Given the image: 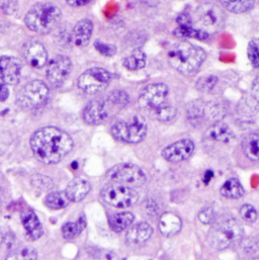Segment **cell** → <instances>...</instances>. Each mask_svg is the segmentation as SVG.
<instances>
[{
  "instance_id": "obj_1",
  "label": "cell",
  "mask_w": 259,
  "mask_h": 260,
  "mask_svg": "<svg viewBox=\"0 0 259 260\" xmlns=\"http://www.w3.org/2000/svg\"><path fill=\"white\" fill-rule=\"evenodd\" d=\"M29 144L35 157L46 164L60 162L73 148L72 138L56 127H45L36 131Z\"/></svg>"
},
{
  "instance_id": "obj_2",
  "label": "cell",
  "mask_w": 259,
  "mask_h": 260,
  "mask_svg": "<svg viewBox=\"0 0 259 260\" xmlns=\"http://www.w3.org/2000/svg\"><path fill=\"white\" fill-rule=\"evenodd\" d=\"M207 58L206 52L189 42L182 41L174 44L168 52V62L177 72L191 76L203 66Z\"/></svg>"
},
{
  "instance_id": "obj_3",
  "label": "cell",
  "mask_w": 259,
  "mask_h": 260,
  "mask_svg": "<svg viewBox=\"0 0 259 260\" xmlns=\"http://www.w3.org/2000/svg\"><path fill=\"white\" fill-rule=\"evenodd\" d=\"M243 236L244 231L241 224L232 217L223 216L218 217L211 225L207 239L212 248L224 250L240 243Z\"/></svg>"
},
{
  "instance_id": "obj_4",
  "label": "cell",
  "mask_w": 259,
  "mask_h": 260,
  "mask_svg": "<svg viewBox=\"0 0 259 260\" xmlns=\"http://www.w3.org/2000/svg\"><path fill=\"white\" fill-rule=\"evenodd\" d=\"M61 17L62 11L57 5L38 3L27 11L24 23L29 30L40 35H47L56 28Z\"/></svg>"
},
{
  "instance_id": "obj_5",
  "label": "cell",
  "mask_w": 259,
  "mask_h": 260,
  "mask_svg": "<svg viewBox=\"0 0 259 260\" xmlns=\"http://www.w3.org/2000/svg\"><path fill=\"white\" fill-rule=\"evenodd\" d=\"M111 133L120 142L137 144L144 140L147 134V124L143 117L136 115L130 121L117 120L112 124Z\"/></svg>"
},
{
  "instance_id": "obj_6",
  "label": "cell",
  "mask_w": 259,
  "mask_h": 260,
  "mask_svg": "<svg viewBox=\"0 0 259 260\" xmlns=\"http://www.w3.org/2000/svg\"><path fill=\"white\" fill-rule=\"evenodd\" d=\"M196 18L201 28L210 32L220 31L226 22V16L222 8L213 2H205L196 10Z\"/></svg>"
},
{
  "instance_id": "obj_7",
  "label": "cell",
  "mask_w": 259,
  "mask_h": 260,
  "mask_svg": "<svg viewBox=\"0 0 259 260\" xmlns=\"http://www.w3.org/2000/svg\"><path fill=\"white\" fill-rule=\"evenodd\" d=\"M49 88L41 80H33L25 84L17 93L16 103L22 109H37L46 104Z\"/></svg>"
},
{
  "instance_id": "obj_8",
  "label": "cell",
  "mask_w": 259,
  "mask_h": 260,
  "mask_svg": "<svg viewBox=\"0 0 259 260\" xmlns=\"http://www.w3.org/2000/svg\"><path fill=\"white\" fill-rule=\"evenodd\" d=\"M114 75L107 69L94 67L83 72L77 79L78 88L87 93L94 94L110 85Z\"/></svg>"
},
{
  "instance_id": "obj_9",
  "label": "cell",
  "mask_w": 259,
  "mask_h": 260,
  "mask_svg": "<svg viewBox=\"0 0 259 260\" xmlns=\"http://www.w3.org/2000/svg\"><path fill=\"white\" fill-rule=\"evenodd\" d=\"M101 194L107 204L120 209L130 208L139 200V194L132 187L115 182L105 186Z\"/></svg>"
},
{
  "instance_id": "obj_10",
  "label": "cell",
  "mask_w": 259,
  "mask_h": 260,
  "mask_svg": "<svg viewBox=\"0 0 259 260\" xmlns=\"http://www.w3.org/2000/svg\"><path fill=\"white\" fill-rule=\"evenodd\" d=\"M108 178L115 183H120L132 188L140 187L146 181L143 170L131 163H122L114 166L108 172Z\"/></svg>"
},
{
  "instance_id": "obj_11",
  "label": "cell",
  "mask_w": 259,
  "mask_h": 260,
  "mask_svg": "<svg viewBox=\"0 0 259 260\" xmlns=\"http://www.w3.org/2000/svg\"><path fill=\"white\" fill-rule=\"evenodd\" d=\"M169 89L163 83L149 84L141 91L139 105L142 109L155 111L167 102Z\"/></svg>"
},
{
  "instance_id": "obj_12",
  "label": "cell",
  "mask_w": 259,
  "mask_h": 260,
  "mask_svg": "<svg viewBox=\"0 0 259 260\" xmlns=\"http://www.w3.org/2000/svg\"><path fill=\"white\" fill-rule=\"evenodd\" d=\"M72 71V62L69 57L59 55L53 58L47 66L46 76L51 85L58 87L63 85Z\"/></svg>"
},
{
  "instance_id": "obj_13",
  "label": "cell",
  "mask_w": 259,
  "mask_h": 260,
  "mask_svg": "<svg viewBox=\"0 0 259 260\" xmlns=\"http://www.w3.org/2000/svg\"><path fill=\"white\" fill-rule=\"evenodd\" d=\"M195 149L196 146L191 140L182 139L167 146L162 151V156L169 162L178 163L187 160L193 154Z\"/></svg>"
},
{
  "instance_id": "obj_14",
  "label": "cell",
  "mask_w": 259,
  "mask_h": 260,
  "mask_svg": "<svg viewBox=\"0 0 259 260\" xmlns=\"http://www.w3.org/2000/svg\"><path fill=\"white\" fill-rule=\"evenodd\" d=\"M24 61L33 68H43L48 63V52L45 46L39 42L31 41L24 44L22 48Z\"/></svg>"
},
{
  "instance_id": "obj_15",
  "label": "cell",
  "mask_w": 259,
  "mask_h": 260,
  "mask_svg": "<svg viewBox=\"0 0 259 260\" xmlns=\"http://www.w3.org/2000/svg\"><path fill=\"white\" fill-rule=\"evenodd\" d=\"M110 116L108 102L93 100L87 104L83 111V120L87 125L99 126L107 121Z\"/></svg>"
},
{
  "instance_id": "obj_16",
  "label": "cell",
  "mask_w": 259,
  "mask_h": 260,
  "mask_svg": "<svg viewBox=\"0 0 259 260\" xmlns=\"http://www.w3.org/2000/svg\"><path fill=\"white\" fill-rule=\"evenodd\" d=\"M21 76V65L13 57L0 56V80L6 85H15Z\"/></svg>"
},
{
  "instance_id": "obj_17",
  "label": "cell",
  "mask_w": 259,
  "mask_h": 260,
  "mask_svg": "<svg viewBox=\"0 0 259 260\" xmlns=\"http://www.w3.org/2000/svg\"><path fill=\"white\" fill-rule=\"evenodd\" d=\"M178 27L174 34L178 38H193L198 40H206L209 38V34L202 28H196L192 26V20L187 13H181L177 17Z\"/></svg>"
},
{
  "instance_id": "obj_18",
  "label": "cell",
  "mask_w": 259,
  "mask_h": 260,
  "mask_svg": "<svg viewBox=\"0 0 259 260\" xmlns=\"http://www.w3.org/2000/svg\"><path fill=\"white\" fill-rule=\"evenodd\" d=\"M93 32V23L90 19L84 18L79 20L72 29L70 35L71 43L77 48L86 47L91 39Z\"/></svg>"
},
{
  "instance_id": "obj_19",
  "label": "cell",
  "mask_w": 259,
  "mask_h": 260,
  "mask_svg": "<svg viewBox=\"0 0 259 260\" xmlns=\"http://www.w3.org/2000/svg\"><path fill=\"white\" fill-rule=\"evenodd\" d=\"M158 227L162 235L165 237H173L181 230L182 222L179 216L174 213L167 212L160 217Z\"/></svg>"
},
{
  "instance_id": "obj_20",
  "label": "cell",
  "mask_w": 259,
  "mask_h": 260,
  "mask_svg": "<svg viewBox=\"0 0 259 260\" xmlns=\"http://www.w3.org/2000/svg\"><path fill=\"white\" fill-rule=\"evenodd\" d=\"M90 191V183L82 178H76L72 180L66 187V194L70 202H81Z\"/></svg>"
},
{
  "instance_id": "obj_21",
  "label": "cell",
  "mask_w": 259,
  "mask_h": 260,
  "mask_svg": "<svg viewBox=\"0 0 259 260\" xmlns=\"http://www.w3.org/2000/svg\"><path fill=\"white\" fill-rule=\"evenodd\" d=\"M153 234V228L146 222L138 223L132 226L127 232L126 238L130 243L142 244L150 239Z\"/></svg>"
},
{
  "instance_id": "obj_22",
  "label": "cell",
  "mask_w": 259,
  "mask_h": 260,
  "mask_svg": "<svg viewBox=\"0 0 259 260\" xmlns=\"http://www.w3.org/2000/svg\"><path fill=\"white\" fill-rule=\"evenodd\" d=\"M22 225L33 240H38L44 234L43 226L34 212H26L21 215Z\"/></svg>"
},
{
  "instance_id": "obj_23",
  "label": "cell",
  "mask_w": 259,
  "mask_h": 260,
  "mask_svg": "<svg viewBox=\"0 0 259 260\" xmlns=\"http://www.w3.org/2000/svg\"><path fill=\"white\" fill-rule=\"evenodd\" d=\"M207 135L210 139L221 142V143H229L234 138V133L231 130V128L222 123V122H216L214 123L207 132Z\"/></svg>"
},
{
  "instance_id": "obj_24",
  "label": "cell",
  "mask_w": 259,
  "mask_h": 260,
  "mask_svg": "<svg viewBox=\"0 0 259 260\" xmlns=\"http://www.w3.org/2000/svg\"><path fill=\"white\" fill-rule=\"evenodd\" d=\"M146 62H147V56L145 52L141 49H136L124 58L123 65L128 70L137 71V70L143 69L146 66Z\"/></svg>"
},
{
  "instance_id": "obj_25",
  "label": "cell",
  "mask_w": 259,
  "mask_h": 260,
  "mask_svg": "<svg viewBox=\"0 0 259 260\" xmlns=\"http://www.w3.org/2000/svg\"><path fill=\"white\" fill-rule=\"evenodd\" d=\"M242 149L248 159L259 161V133L247 135L242 141Z\"/></svg>"
},
{
  "instance_id": "obj_26",
  "label": "cell",
  "mask_w": 259,
  "mask_h": 260,
  "mask_svg": "<svg viewBox=\"0 0 259 260\" xmlns=\"http://www.w3.org/2000/svg\"><path fill=\"white\" fill-rule=\"evenodd\" d=\"M135 217L132 213H117L110 217L109 225L115 232H122L134 223Z\"/></svg>"
},
{
  "instance_id": "obj_27",
  "label": "cell",
  "mask_w": 259,
  "mask_h": 260,
  "mask_svg": "<svg viewBox=\"0 0 259 260\" xmlns=\"http://www.w3.org/2000/svg\"><path fill=\"white\" fill-rule=\"evenodd\" d=\"M227 114V107L221 102H212L205 106V118L216 123L221 120Z\"/></svg>"
},
{
  "instance_id": "obj_28",
  "label": "cell",
  "mask_w": 259,
  "mask_h": 260,
  "mask_svg": "<svg viewBox=\"0 0 259 260\" xmlns=\"http://www.w3.org/2000/svg\"><path fill=\"white\" fill-rule=\"evenodd\" d=\"M220 192L223 197L228 199H240L244 194V187L237 179L231 178L224 182Z\"/></svg>"
},
{
  "instance_id": "obj_29",
  "label": "cell",
  "mask_w": 259,
  "mask_h": 260,
  "mask_svg": "<svg viewBox=\"0 0 259 260\" xmlns=\"http://www.w3.org/2000/svg\"><path fill=\"white\" fill-rule=\"evenodd\" d=\"M254 0H220V3L230 12L241 14L252 9Z\"/></svg>"
},
{
  "instance_id": "obj_30",
  "label": "cell",
  "mask_w": 259,
  "mask_h": 260,
  "mask_svg": "<svg viewBox=\"0 0 259 260\" xmlns=\"http://www.w3.org/2000/svg\"><path fill=\"white\" fill-rule=\"evenodd\" d=\"M70 203L66 192H51L45 199L46 206L51 210H61L66 208Z\"/></svg>"
},
{
  "instance_id": "obj_31",
  "label": "cell",
  "mask_w": 259,
  "mask_h": 260,
  "mask_svg": "<svg viewBox=\"0 0 259 260\" xmlns=\"http://www.w3.org/2000/svg\"><path fill=\"white\" fill-rule=\"evenodd\" d=\"M86 227V218L82 215L77 223L68 222L62 227V235L65 239H73L78 236Z\"/></svg>"
},
{
  "instance_id": "obj_32",
  "label": "cell",
  "mask_w": 259,
  "mask_h": 260,
  "mask_svg": "<svg viewBox=\"0 0 259 260\" xmlns=\"http://www.w3.org/2000/svg\"><path fill=\"white\" fill-rule=\"evenodd\" d=\"M205 118V105L202 102L191 103L187 110V119L193 125H199L202 120Z\"/></svg>"
},
{
  "instance_id": "obj_33",
  "label": "cell",
  "mask_w": 259,
  "mask_h": 260,
  "mask_svg": "<svg viewBox=\"0 0 259 260\" xmlns=\"http://www.w3.org/2000/svg\"><path fill=\"white\" fill-rule=\"evenodd\" d=\"M154 112H155L157 120L162 123H168V122L172 121L176 116V109L168 102L163 104L161 107H159Z\"/></svg>"
},
{
  "instance_id": "obj_34",
  "label": "cell",
  "mask_w": 259,
  "mask_h": 260,
  "mask_svg": "<svg viewBox=\"0 0 259 260\" xmlns=\"http://www.w3.org/2000/svg\"><path fill=\"white\" fill-rule=\"evenodd\" d=\"M38 252L30 246H23L10 253L5 260H37Z\"/></svg>"
},
{
  "instance_id": "obj_35",
  "label": "cell",
  "mask_w": 259,
  "mask_h": 260,
  "mask_svg": "<svg viewBox=\"0 0 259 260\" xmlns=\"http://www.w3.org/2000/svg\"><path fill=\"white\" fill-rule=\"evenodd\" d=\"M108 103L117 108H125L130 103L129 94L124 90H115L109 95Z\"/></svg>"
},
{
  "instance_id": "obj_36",
  "label": "cell",
  "mask_w": 259,
  "mask_h": 260,
  "mask_svg": "<svg viewBox=\"0 0 259 260\" xmlns=\"http://www.w3.org/2000/svg\"><path fill=\"white\" fill-rule=\"evenodd\" d=\"M247 56L254 68H259V38L252 39L247 47Z\"/></svg>"
},
{
  "instance_id": "obj_37",
  "label": "cell",
  "mask_w": 259,
  "mask_h": 260,
  "mask_svg": "<svg viewBox=\"0 0 259 260\" xmlns=\"http://www.w3.org/2000/svg\"><path fill=\"white\" fill-rule=\"evenodd\" d=\"M218 83V78L214 75H207L199 79L197 82V88L201 92H209L211 91L216 84Z\"/></svg>"
},
{
  "instance_id": "obj_38",
  "label": "cell",
  "mask_w": 259,
  "mask_h": 260,
  "mask_svg": "<svg viewBox=\"0 0 259 260\" xmlns=\"http://www.w3.org/2000/svg\"><path fill=\"white\" fill-rule=\"evenodd\" d=\"M199 219L205 225H212L218 219V215L213 207L207 206L199 213Z\"/></svg>"
},
{
  "instance_id": "obj_39",
  "label": "cell",
  "mask_w": 259,
  "mask_h": 260,
  "mask_svg": "<svg viewBox=\"0 0 259 260\" xmlns=\"http://www.w3.org/2000/svg\"><path fill=\"white\" fill-rule=\"evenodd\" d=\"M94 47H95L96 51L105 57H113L118 52L115 45L107 44V43L102 42V41H95L94 42Z\"/></svg>"
},
{
  "instance_id": "obj_40",
  "label": "cell",
  "mask_w": 259,
  "mask_h": 260,
  "mask_svg": "<svg viewBox=\"0 0 259 260\" xmlns=\"http://www.w3.org/2000/svg\"><path fill=\"white\" fill-rule=\"evenodd\" d=\"M240 215L242 217V219L247 222V223H253L256 221L257 217H258V213L255 210V208L251 205H243L240 209Z\"/></svg>"
},
{
  "instance_id": "obj_41",
  "label": "cell",
  "mask_w": 259,
  "mask_h": 260,
  "mask_svg": "<svg viewBox=\"0 0 259 260\" xmlns=\"http://www.w3.org/2000/svg\"><path fill=\"white\" fill-rule=\"evenodd\" d=\"M0 9L7 14L13 13L16 9V1L15 0H0Z\"/></svg>"
},
{
  "instance_id": "obj_42",
  "label": "cell",
  "mask_w": 259,
  "mask_h": 260,
  "mask_svg": "<svg viewBox=\"0 0 259 260\" xmlns=\"http://www.w3.org/2000/svg\"><path fill=\"white\" fill-rule=\"evenodd\" d=\"M9 96V89L5 83H0V103H4Z\"/></svg>"
},
{
  "instance_id": "obj_43",
  "label": "cell",
  "mask_w": 259,
  "mask_h": 260,
  "mask_svg": "<svg viewBox=\"0 0 259 260\" xmlns=\"http://www.w3.org/2000/svg\"><path fill=\"white\" fill-rule=\"evenodd\" d=\"M66 3L72 7H82L90 3L92 0H65Z\"/></svg>"
},
{
  "instance_id": "obj_44",
  "label": "cell",
  "mask_w": 259,
  "mask_h": 260,
  "mask_svg": "<svg viewBox=\"0 0 259 260\" xmlns=\"http://www.w3.org/2000/svg\"><path fill=\"white\" fill-rule=\"evenodd\" d=\"M252 95L259 104V75L254 79L252 84Z\"/></svg>"
},
{
  "instance_id": "obj_45",
  "label": "cell",
  "mask_w": 259,
  "mask_h": 260,
  "mask_svg": "<svg viewBox=\"0 0 259 260\" xmlns=\"http://www.w3.org/2000/svg\"><path fill=\"white\" fill-rule=\"evenodd\" d=\"M212 176H213V172H212V171H208V172L206 173V175H205V182H206V183L210 182L211 179H212Z\"/></svg>"
},
{
  "instance_id": "obj_46",
  "label": "cell",
  "mask_w": 259,
  "mask_h": 260,
  "mask_svg": "<svg viewBox=\"0 0 259 260\" xmlns=\"http://www.w3.org/2000/svg\"><path fill=\"white\" fill-rule=\"evenodd\" d=\"M4 240H5V233H4L3 229L0 228V246L3 244Z\"/></svg>"
},
{
  "instance_id": "obj_47",
  "label": "cell",
  "mask_w": 259,
  "mask_h": 260,
  "mask_svg": "<svg viewBox=\"0 0 259 260\" xmlns=\"http://www.w3.org/2000/svg\"><path fill=\"white\" fill-rule=\"evenodd\" d=\"M250 260H259V256H256V257H253V258H251Z\"/></svg>"
}]
</instances>
